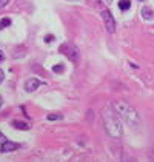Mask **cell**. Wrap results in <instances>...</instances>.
I'll return each instance as SVG.
<instances>
[{"mask_svg": "<svg viewBox=\"0 0 154 162\" xmlns=\"http://www.w3.org/2000/svg\"><path fill=\"white\" fill-rule=\"evenodd\" d=\"M20 148V144L17 142H9V141H5L2 147H0V151L2 153H9V151H16Z\"/></svg>", "mask_w": 154, "mask_h": 162, "instance_id": "8992f818", "label": "cell"}, {"mask_svg": "<svg viewBox=\"0 0 154 162\" xmlns=\"http://www.w3.org/2000/svg\"><path fill=\"white\" fill-rule=\"evenodd\" d=\"M5 141H6V138H5V136H3V134L0 133V144H3Z\"/></svg>", "mask_w": 154, "mask_h": 162, "instance_id": "5bb4252c", "label": "cell"}, {"mask_svg": "<svg viewBox=\"0 0 154 162\" xmlns=\"http://www.w3.org/2000/svg\"><path fill=\"white\" fill-rule=\"evenodd\" d=\"M103 122H105V128H106V133L111 136V138H120L122 136V124L117 117V114L113 113L111 110L105 111V117H103Z\"/></svg>", "mask_w": 154, "mask_h": 162, "instance_id": "7a4b0ae2", "label": "cell"}, {"mask_svg": "<svg viewBox=\"0 0 154 162\" xmlns=\"http://www.w3.org/2000/svg\"><path fill=\"white\" fill-rule=\"evenodd\" d=\"M130 6H131V2H130V0H119V8H120L122 11L130 9Z\"/></svg>", "mask_w": 154, "mask_h": 162, "instance_id": "9c48e42d", "label": "cell"}, {"mask_svg": "<svg viewBox=\"0 0 154 162\" xmlns=\"http://www.w3.org/2000/svg\"><path fill=\"white\" fill-rule=\"evenodd\" d=\"M8 3V0H0V6H5Z\"/></svg>", "mask_w": 154, "mask_h": 162, "instance_id": "9a60e30c", "label": "cell"}, {"mask_svg": "<svg viewBox=\"0 0 154 162\" xmlns=\"http://www.w3.org/2000/svg\"><path fill=\"white\" fill-rule=\"evenodd\" d=\"M5 80V73H3V70H0V84Z\"/></svg>", "mask_w": 154, "mask_h": 162, "instance_id": "4fadbf2b", "label": "cell"}, {"mask_svg": "<svg viewBox=\"0 0 154 162\" xmlns=\"http://www.w3.org/2000/svg\"><path fill=\"white\" fill-rule=\"evenodd\" d=\"M13 127H16V128H19V130H29V124L20 122V121H14V122H13Z\"/></svg>", "mask_w": 154, "mask_h": 162, "instance_id": "ba28073f", "label": "cell"}, {"mask_svg": "<svg viewBox=\"0 0 154 162\" xmlns=\"http://www.w3.org/2000/svg\"><path fill=\"white\" fill-rule=\"evenodd\" d=\"M142 17L145 19V20H151L154 17V13L151 8H148V6H143V9H142Z\"/></svg>", "mask_w": 154, "mask_h": 162, "instance_id": "52a82bcc", "label": "cell"}, {"mask_svg": "<svg viewBox=\"0 0 154 162\" xmlns=\"http://www.w3.org/2000/svg\"><path fill=\"white\" fill-rule=\"evenodd\" d=\"M3 105V99H2V96H0V107Z\"/></svg>", "mask_w": 154, "mask_h": 162, "instance_id": "e0dca14e", "label": "cell"}, {"mask_svg": "<svg viewBox=\"0 0 154 162\" xmlns=\"http://www.w3.org/2000/svg\"><path fill=\"white\" fill-rule=\"evenodd\" d=\"M139 2H143V0H139Z\"/></svg>", "mask_w": 154, "mask_h": 162, "instance_id": "ac0fdd59", "label": "cell"}, {"mask_svg": "<svg viewBox=\"0 0 154 162\" xmlns=\"http://www.w3.org/2000/svg\"><path fill=\"white\" fill-rule=\"evenodd\" d=\"M9 25H11V19L5 17L0 20V30H3V28H6V26H9Z\"/></svg>", "mask_w": 154, "mask_h": 162, "instance_id": "30bf717a", "label": "cell"}, {"mask_svg": "<svg viewBox=\"0 0 154 162\" xmlns=\"http://www.w3.org/2000/svg\"><path fill=\"white\" fill-rule=\"evenodd\" d=\"M3 59H5V54H3V51H2V50H0V62H2V60H3Z\"/></svg>", "mask_w": 154, "mask_h": 162, "instance_id": "2e32d148", "label": "cell"}, {"mask_svg": "<svg viewBox=\"0 0 154 162\" xmlns=\"http://www.w3.org/2000/svg\"><path fill=\"white\" fill-rule=\"evenodd\" d=\"M54 73H63V65H54Z\"/></svg>", "mask_w": 154, "mask_h": 162, "instance_id": "7c38bea8", "label": "cell"}, {"mask_svg": "<svg viewBox=\"0 0 154 162\" xmlns=\"http://www.w3.org/2000/svg\"><path fill=\"white\" fill-rule=\"evenodd\" d=\"M42 84H43V80H40L37 77H29V79L25 82V90L28 91V93H34Z\"/></svg>", "mask_w": 154, "mask_h": 162, "instance_id": "5b68a950", "label": "cell"}, {"mask_svg": "<svg viewBox=\"0 0 154 162\" xmlns=\"http://www.w3.org/2000/svg\"><path fill=\"white\" fill-rule=\"evenodd\" d=\"M113 110L116 111V114H117V116L123 117L130 125L139 124V121H140V117H139L137 111H136L131 105H128L126 102H123V100H116V102H113Z\"/></svg>", "mask_w": 154, "mask_h": 162, "instance_id": "6da1fadb", "label": "cell"}, {"mask_svg": "<svg viewBox=\"0 0 154 162\" xmlns=\"http://www.w3.org/2000/svg\"><path fill=\"white\" fill-rule=\"evenodd\" d=\"M62 54H65L69 60H73L74 63H77L79 62V56H80V53H79V50H77V46H74L73 43H63L62 46H60V50H59Z\"/></svg>", "mask_w": 154, "mask_h": 162, "instance_id": "3957f363", "label": "cell"}, {"mask_svg": "<svg viewBox=\"0 0 154 162\" xmlns=\"http://www.w3.org/2000/svg\"><path fill=\"white\" fill-rule=\"evenodd\" d=\"M46 119L53 122V121H57V119H62V114H49V116H48Z\"/></svg>", "mask_w": 154, "mask_h": 162, "instance_id": "8fae6325", "label": "cell"}, {"mask_svg": "<svg viewBox=\"0 0 154 162\" xmlns=\"http://www.w3.org/2000/svg\"><path fill=\"white\" fill-rule=\"evenodd\" d=\"M102 19H103V23H105V26H106V31L114 33L116 20H114V17H113V14H111L108 9H103V11H102Z\"/></svg>", "mask_w": 154, "mask_h": 162, "instance_id": "277c9868", "label": "cell"}]
</instances>
